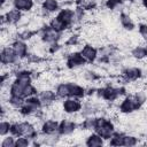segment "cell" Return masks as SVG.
<instances>
[{"label": "cell", "instance_id": "6da1fadb", "mask_svg": "<svg viewBox=\"0 0 147 147\" xmlns=\"http://www.w3.org/2000/svg\"><path fill=\"white\" fill-rule=\"evenodd\" d=\"M95 131L100 137H102L105 139H109V138H111V136L114 133V125L103 117L96 118Z\"/></svg>", "mask_w": 147, "mask_h": 147}, {"label": "cell", "instance_id": "7a4b0ae2", "mask_svg": "<svg viewBox=\"0 0 147 147\" xmlns=\"http://www.w3.org/2000/svg\"><path fill=\"white\" fill-rule=\"evenodd\" d=\"M20 61V57L16 55L13 47H3L1 51V62L3 65H10Z\"/></svg>", "mask_w": 147, "mask_h": 147}, {"label": "cell", "instance_id": "3957f363", "mask_svg": "<svg viewBox=\"0 0 147 147\" xmlns=\"http://www.w3.org/2000/svg\"><path fill=\"white\" fill-rule=\"evenodd\" d=\"M141 105L139 103V101H138V99H137V96H136V94L134 95H132V96H127V98H125L124 100H123V102L121 103V110L123 111V113H132V111H134L136 109H138L139 107H140Z\"/></svg>", "mask_w": 147, "mask_h": 147}, {"label": "cell", "instance_id": "277c9868", "mask_svg": "<svg viewBox=\"0 0 147 147\" xmlns=\"http://www.w3.org/2000/svg\"><path fill=\"white\" fill-rule=\"evenodd\" d=\"M80 107H82V105H80L79 100L75 96L69 98L63 102V110L68 114H74V113L78 111L80 109Z\"/></svg>", "mask_w": 147, "mask_h": 147}, {"label": "cell", "instance_id": "5b68a950", "mask_svg": "<svg viewBox=\"0 0 147 147\" xmlns=\"http://www.w3.org/2000/svg\"><path fill=\"white\" fill-rule=\"evenodd\" d=\"M41 39L45 42L53 44L57 39H60V33H59V31H56L55 29H53L51 26V28H47V29H44L42 30V32H41Z\"/></svg>", "mask_w": 147, "mask_h": 147}, {"label": "cell", "instance_id": "8992f818", "mask_svg": "<svg viewBox=\"0 0 147 147\" xmlns=\"http://www.w3.org/2000/svg\"><path fill=\"white\" fill-rule=\"evenodd\" d=\"M21 18H22L21 10H18V9H10L5 15H2V24H5V22H7L8 24H14V23L21 21Z\"/></svg>", "mask_w": 147, "mask_h": 147}, {"label": "cell", "instance_id": "52a82bcc", "mask_svg": "<svg viewBox=\"0 0 147 147\" xmlns=\"http://www.w3.org/2000/svg\"><path fill=\"white\" fill-rule=\"evenodd\" d=\"M80 55L83 56V59L86 61V62H92L95 60V57L98 56V53H96V49L90 45H86L85 47L82 48L80 51Z\"/></svg>", "mask_w": 147, "mask_h": 147}, {"label": "cell", "instance_id": "ba28073f", "mask_svg": "<svg viewBox=\"0 0 147 147\" xmlns=\"http://www.w3.org/2000/svg\"><path fill=\"white\" fill-rule=\"evenodd\" d=\"M59 123L56 121L48 119L41 124V131L45 134H55V132L59 131Z\"/></svg>", "mask_w": 147, "mask_h": 147}, {"label": "cell", "instance_id": "9c48e42d", "mask_svg": "<svg viewBox=\"0 0 147 147\" xmlns=\"http://www.w3.org/2000/svg\"><path fill=\"white\" fill-rule=\"evenodd\" d=\"M84 62H85V60L83 59L80 53H71L68 57L67 64L69 68H77V67H82L84 64Z\"/></svg>", "mask_w": 147, "mask_h": 147}, {"label": "cell", "instance_id": "30bf717a", "mask_svg": "<svg viewBox=\"0 0 147 147\" xmlns=\"http://www.w3.org/2000/svg\"><path fill=\"white\" fill-rule=\"evenodd\" d=\"M11 47H13V49L15 51L16 55L20 59L24 57L28 54V46H26V44L23 40H16V41H14L13 45H11Z\"/></svg>", "mask_w": 147, "mask_h": 147}, {"label": "cell", "instance_id": "8fae6325", "mask_svg": "<svg viewBox=\"0 0 147 147\" xmlns=\"http://www.w3.org/2000/svg\"><path fill=\"white\" fill-rule=\"evenodd\" d=\"M141 75V70L136 67H129L124 70L123 76L125 80H137Z\"/></svg>", "mask_w": 147, "mask_h": 147}, {"label": "cell", "instance_id": "7c38bea8", "mask_svg": "<svg viewBox=\"0 0 147 147\" xmlns=\"http://www.w3.org/2000/svg\"><path fill=\"white\" fill-rule=\"evenodd\" d=\"M75 123L72 121H69V119H65V121H62L60 126H59V132L61 134H64V136H68V134H71L74 131H75Z\"/></svg>", "mask_w": 147, "mask_h": 147}, {"label": "cell", "instance_id": "4fadbf2b", "mask_svg": "<svg viewBox=\"0 0 147 147\" xmlns=\"http://www.w3.org/2000/svg\"><path fill=\"white\" fill-rule=\"evenodd\" d=\"M39 100L41 103L49 106L55 101V94L51 90H42L39 94Z\"/></svg>", "mask_w": 147, "mask_h": 147}, {"label": "cell", "instance_id": "5bb4252c", "mask_svg": "<svg viewBox=\"0 0 147 147\" xmlns=\"http://www.w3.org/2000/svg\"><path fill=\"white\" fill-rule=\"evenodd\" d=\"M57 18L61 22H63L65 25H68V24H70L71 22L75 21V13L72 10H70V9H63L57 15Z\"/></svg>", "mask_w": 147, "mask_h": 147}, {"label": "cell", "instance_id": "9a60e30c", "mask_svg": "<svg viewBox=\"0 0 147 147\" xmlns=\"http://www.w3.org/2000/svg\"><path fill=\"white\" fill-rule=\"evenodd\" d=\"M13 5L15 9H18L21 11L22 10L26 11L33 7V1L32 0H13Z\"/></svg>", "mask_w": 147, "mask_h": 147}, {"label": "cell", "instance_id": "2e32d148", "mask_svg": "<svg viewBox=\"0 0 147 147\" xmlns=\"http://www.w3.org/2000/svg\"><path fill=\"white\" fill-rule=\"evenodd\" d=\"M41 7H42L44 11L53 13V11H55L57 9L59 3H57V0H44L42 3H41Z\"/></svg>", "mask_w": 147, "mask_h": 147}, {"label": "cell", "instance_id": "e0dca14e", "mask_svg": "<svg viewBox=\"0 0 147 147\" xmlns=\"http://www.w3.org/2000/svg\"><path fill=\"white\" fill-rule=\"evenodd\" d=\"M56 95L60 98L70 96V84H60L56 87Z\"/></svg>", "mask_w": 147, "mask_h": 147}, {"label": "cell", "instance_id": "ac0fdd59", "mask_svg": "<svg viewBox=\"0 0 147 147\" xmlns=\"http://www.w3.org/2000/svg\"><path fill=\"white\" fill-rule=\"evenodd\" d=\"M103 144L102 141V137H100L98 133L96 134H92L87 138L86 140V145L90 147H96V146H101Z\"/></svg>", "mask_w": 147, "mask_h": 147}, {"label": "cell", "instance_id": "d6986e66", "mask_svg": "<svg viewBox=\"0 0 147 147\" xmlns=\"http://www.w3.org/2000/svg\"><path fill=\"white\" fill-rule=\"evenodd\" d=\"M132 55L138 59V60H142L147 57V48L142 47V46H137L136 48H133L132 51Z\"/></svg>", "mask_w": 147, "mask_h": 147}, {"label": "cell", "instance_id": "ffe728a7", "mask_svg": "<svg viewBox=\"0 0 147 147\" xmlns=\"http://www.w3.org/2000/svg\"><path fill=\"white\" fill-rule=\"evenodd\" d=\"M25 100L22 98V96H16V95H11L9 99H8V103L14 107V108H22L23 105H24Z\"/></svg>", "mask_w": 147, "mask_h": 147}, {"label": "cell", "instance_id": "44dd1931", "mask_svg": "<svg viewBox=\"0 0 147 147\" xmlns=\"http://www.w3.org/2000/svg\"><path fill=\"white\" fill-rule=\"evenodd\" d=\"M121 24L125 29H127V30H132L134 28V23H133L132 18L129 15H125V14H122L121 15Z\"/></svg>", "mask_w": 147, "mask_h": 147}, {"label": "cell", "instance_id": "7402d4cb", "mask_svg": "<svg viewBox=\"0 0 147 147\" xmlns=\"http://www.w3.org/2000/svg\"><path fill=\"white\" fill-rule=\"evenodd\" d=\"M84 95V88L77 84H70V96L79 98Z\"/></svg>", "mask_w": 147, "mask_h": 147}, {"label": "cell", "instance_id": "603a6c76", "mask_svg": "<svg viewBox=\"0 0 147 147\" xmlns=\"http://www.w3.org/2000/svg\"><path fill=\"white\" fill-rule=\"evenodd\" d=\"M51 26L53 28V29H55L56 31H62L64 28H65V24L63 23V22H61L57 17L56 18H54V20H52V22H51Z\"/></svg>", "mask_w": 147, "mask_h": 147}, {"label": "cell", "instance_id": "cb8c5ba5", "mask_svg": "<svg viewBox=\"0 0 147 147\" xmlns=\"http://www.w3.org/2000/svg\"><path fill=\"white\" fill-rule=\"evenodd\" d=\"M123 140H124V136L117 133V134L111 136V141H110V144H111V145H115V146H121V145H123Z\"/></svg>", "mask_w": 147, "mask_h": 147}, {"label": "cell", "instance_id": "d4e9b609", "mask_svg": "<svg viewBox=\"0 0 147 147\" xmlns=\"http://www.w3.org/2000/svg\"><path fill=\"white\" fill-rule=\"evenodd\" d=\"M10 124H9V122H6V121H2L1 123H0V134L1 136H5L7 132H9L10 131Z\"/></svg>", "mask_w": 147, "mask_h": 147}, {"label": "cell", "instance_id": "484cf974", "mask_svg": "<svg viewBox=\"0 0 147 147\" xmlns=\"http://www.w3.org/2000/svg\"><path fill=\"white\" fill-rule=\"evenodd\" d=\"M137 144V139L132 136H124L123 146H134Z\"/></svg>", "mask_w": 147, "mask_h": 147}, {"label": "cell", "instance_id": "4316f807", "mask_svg": "<svg viewBox=\"0 0 147 147\" xmlns=\"http://www.w3.org/2000/svg\"><path fill=\"white\" fill-rule=\"evenodd\" d=\"M1 146L2 147H13L15 146V140L13 137H6L3 138L2 142H1Z\"/></svg>", "mask_w": 147, "mask_h": 147}, {"label": "cell", "instance_id": "83f0119b", "mask_svg": "<svg viewBox=\"0 0 147 147\" xmlns=\"http://www.w3.org/2000/svg\"><path fill=\"white\" fill-rule=\"evenodd\" d=\"M28 145H29V140L26 138H24L23 136H20L15 141V146H17V147H25Z\"/></svg>", "mask_w": 147, "mask_h": 147}, {"label": "cell", "instance_id": "f1b7e54d", "mask_svg": "<svg viewBox=\"0 0 147 147\" xmlns=\"http://www.w3.org/2000/svg\"><path fill=\"white\" fill-rule=\"evenodd\" d=\"M121 5V0H108L107 1V7L110 9H115Z\"/></svg>", "mask_w": 147, "mask_h": 147}, {"label": "cell", "instance_id": "f546056e", "mask_svg": "<svg viewBox=\"0 0 147 147\" xmlns=\"http://www.w3.org/2000/svg\"><path fill=\"white\" fill-rule=\"evenodd\" d=\"M139 32H140V36L142 37V39L147 41V24H142V25H140Z\"/></svg>", "mask_w": 147, "mask_h": 147}, {"label": "cell", "instance_id": "4dcf8cb0", "mask_svg": "<svg viewBox=\"0 0 147 147\" xmlns=\"http://www.w3.org/2000/svg\"><path fill=\"white\" fill-rule=\"evenodd\" d=\"M142 6L145 8H147V0H142Z\"/></svg>", "mask_w": 147, "mask_h": 147}]
</instances>
